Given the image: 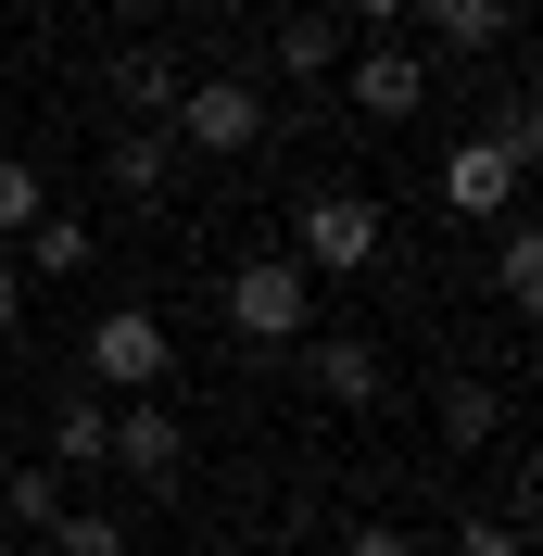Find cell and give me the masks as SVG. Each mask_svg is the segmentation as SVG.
<instances>
[{
	"instance_id": "cell-1",
	"label": "cell",
	"mask_w": 543,
	"mask_h": 556,
	"mask_svg": "<svg viewBox=\"0 0 543 556\" xmlns=\"http://www.w3.org/2000/svg\"><path fill=\"white\" fill-rule=\"evenodd\" d=\"M518 177H531V102H506L480 139L442 152V215H455V228H506V215H518Z\"/></svg>"
},
{
	"instance_id": "cell-2",
	"label": "cell",
	"mask_w": 543,
	"mask_h": 556,
	"mask_svg": "<svg viewBox=\"0 0 543 556\" xmlns=\"http://www.w3.org/2000/svg\"><path fill=\"white\" fill-rule=\"evenodd\" d=\"M379 241H392V215L367 190H304V215H291V266L304 278H367Z\"/></svg>"
},
{
	"instance_id": "cell-3",
	"label": "cell",
	"mask_w": 543,
	"mask_h": 556,
	"mask_svg": "<svg viewBox=\"0 0 543 556\" xmlns=\"http://www.w3.org/2000/svg\"><path fill=\"white\" fill-rule=\"evenodd\" d=\"M228 329L240 342H266V354H291L316 329V278L291 266V253H253V266H228Z\"/></svg>"
},
{
	"instance_id": "cell-4",
	"label": "cell",
	"mask_w": 543,
	"mask_h": 556,
	"mask_svg": "<svg viewBox=\"0 0 543 556\" xmlns=\"http://www.w3.org/2000/svg\"><path fill=\"white\" fill-rule=\"evenodd\" d=\"M165 139L228 165V152H253V139H266V89H253V76H190V89L165 102Z\"/></svg>"
},
{
	"instance_id": "cell-5",
	"label": "cell",
	"mask_w": 543,
	"mask_h": 556,
	"mask_svg": "<svg viewBox=\"0 0 543 556\" xmlns=\"http://www.w3.org/2000/svg\"><path fill=\"white\" fill-rule=\"evenodd\" d=\"M341 102L367 114V127H405V114L430 102V64H417L405 38H354V51H341Z\"/></svg>"
},
{
	"instance_id": "cell-6",
	"label": "cell",
	"mask_w": 543,
	"mask_h": 556,
	"mask_svg": "<svg viewBox=\"0 0 543 556\" xmlns=\"http://www.w3.org/2000/svg\"><path fill=\"white\" fill-rule=\"evenodd\" d=\"M165 367H177V342H165L152 304H114L102 329H89V380L102 392H165Z\"/></svg>"
},
{
	"instance_id": "cell-7",
	"label": "cell",
	"mask_w": 543,
	"mask_h": 556,
	"mask_svg": "<svg viewBox=\"0 0 543 556\" xmlns=\"http://www.w3.org/2000/svg\"><path fill=\"white\" fill-rule=\"evenodd\" d=\"M114 468H127L139 493H177V468H190V443H177V417H165V392H127V417H114Z\"/></svg>"
},
{
	"instance_id": "cell-8",
	"label": "cell",
	"mask_w": 543,
	"mask_h": 556,
	"mask_svg": "<svg viewBox=\"0 0 543 556\" xmlns=\"http://www.w3.org/2000/svg\"><path fill=\"white\" fill-rule=\"evenodd\" d=\"M291 354H304V380L329 392V405H379V392H392V367H379L367 342H341V329H304Z\"/></svg>"
},
{
	"instance_id": "cell-9",
	"label": "cell",
	"mask_w": 543,
	"mask_h": 556,
	"mask_svg": "<svg viewBox=\"0 0 543 556\" xmlns=\"http://www.w3.org/2000/svg\"><path fill=\"white\" fill-rule=\"evenodd\" d=\"M405 26L442 38V51H506V38H518V0H405Z\"/></svg>"
},
{
	"instance_id": "cell-10",
	"label": "cell",
	"mask_w": 543,
	"mask_h": 556,
	"mask_svg": "<svg viewBox=\"0 0 543 556\" xmlns=\"http://www.w3.org/2000/svg\"><path fill=\"white\" fill-rule=\"evenodd\" d=\"M102 177L127 190V203H165V177H177V139H165V127H127V139L102 152Z\"/></svg>"
},
{
	"instance_id": "cell-11",
	"label": "cell",
	"mask_w": 543,
	"mask_h": 556,
	"mask_svg": "<svg viewBox=\"0 0 543 556\" xmlns=\"http://www.w3.org/2000/svg\"><path fill=\"white\" fill-rule=\"evenodd\" d=\"M493 291H506L518 316L543 304V228H531V215H506V228H493Z\"/></svg>"
},
{
	"instance_id": "cell-12",
	"label": "cell",
	"mask_w": 543,
	"mask_h": 556,
	"mask_svg": "<svg viewBox=\"0 0 543 556\" xmlns=\"http://www.w3.org/2000/svg\"><path fill=\"white\" fill-rule=\"evenodd\" d=\"M0 519H13V531H51V519H64V468H51V455L0 468Z\"/></svg>"
},
{
	"instance_id": "cell-13",
	"label": "cell",
	"mask_w": 543,
	"mask_h": 556,
	"mask_svg": "<svg viewBox=\"0 0 543 556\" xmlns=\"http://www.w3.org/2000/svg\"><path fill=\"white\" fill-rule=\"evenodd\" d=\"M341 51H354L341 13H291V26H278V76H341Z\"/></svg>"
},
{
	"instance_id": "cell-14",
	"label": "cell",
	"mask_w": 543,
	"mask_h": 556,
	"mask_svg": "<svg viewBox=\"0 0 543 556\" xmlns=\"http://www.w3.org/2000/svg\"><path fill=\"white\" fill-rule=\"evenodd\" d=\"M102 443H114L102 392H64V405H51V455H64V468H102Z\"/></svg>"
},
{
	"instance_id": "cell-15",
	"label": "cell",
	"mask_w": 543,
	"mask_h": 556,
	"mask_svg": "<svg viewBox=\"0 0 543 556\" xmlns=\"http://www.w3.org/2000/svg\"><path fill=\"white\" fill-rule=\"evenodd\" d=\"M89 253H102V241H89V215H64V203H51V215L26 228V266H38V278H76Z\"/></svg>"
},
{
	"instance_id": "cell-16",
	"label": "cell",
	"mask_w": 543,
	"mask_h": 556,
	"mask_svg": "<svg viewBox=\"0 0 543 556\" xmlns=\"http://www.w3.org/2000/svg\"><path fill=\"white\" fill-rule=\"evenodd\" d=\"M114 102H139V114H165V102H177V64L152 51V38H127V51H114Z\"/></svg>"
},
{
	"instance_id": "cell-17",
	"label": "cell",
	"mask_w": 543,
	"mask_h": 556,
	"mask_svg": "<svg viewBox=\"0 0 543 556\" xmlns=\"http://www.w3.org/2000/svg\"><path fill=\"white\" fill-rule=\"evenodd\" d=\"M493 430H506V392H480V380L442 392V443H493Z\"/></svg>"
},
{
	"instance_id": "cell-18",
	"label": "cell",
	"mask_w": 543,
	"mask_h": 556,
	"mask_svg": "<svg viewBox=\"0 0 543 556\" xmlns=\"http://www.w3.org/2000/svg\"><path fill=\"white\" fill-rule=\"evenodd\" d=\"M38 215H51V190H38V165H26V152H0V241H26Z\"/></svg>"
},
{
	"instance_id": "cell-19",
	"label": "cell",
	"mask_w": 543,
	"mask_h": 556,
	"mask_svg": "<svg viewBox=\"0 0 543 556\" xmlns=\"http://www.w3.org/2000/svg\"><path fill=\"white\" fill-rule=\"evenodd\" d=\"M51 544H64V556H127V519H102V506H64V519H51Z\"/></svg>"
},
{
	"instance_id": "cell-20",
	"label": "cell",
	"mask_w": 543,
	"mask_h": 556,
	"mask_svg": "<svg viewBox=\"0 0 543 556\" xmlns=\"http://www.w3.org/2000/svg\"><path fill=\"white\" fill-rule=\"evenodd\" d=\"M341 556H430V544H417L405 519H354V531H341Z\"/></svg>"
},
{
	"instance_id": "cell-21",
	"label": "cell",
	"mask_w": 543,
	"mask_h": 556,
	"mask_svg": "<svg viewBox=\"0 0 543 556\" xmlns=\"http://www.w3.org/2000/svg\"><path fill=\"white\" fill-rule=\"evenodd\" d=\"M518 544H531L518 519H455V544H442V556H518Z\"/></svg>"
},
{
	"instance_id": "cell-22",
	"label": "cell",
	"mask_w": 543,
	"mask_h": 556,
	"mask_svg": "<svg viewBox=\"0 0 543 556\" xmlns=\"http://www.w3.org/2000/svg\"><path fill=\"white\" fill-rule=\"evenodd\" d=\"M405 26V0H341V38H392Z\"/></svg>"
},
{
	"instance_id": "cell-23",
	"label": "cell",
	"mask_w": 543,
	"mask_h": 556,
	"mask_svg": "<svg viewBox=\"0 0 543 556\" xmlns=\"http://www.w3.org/2000/svg\"><path fill=\"white\" fill-rule=\"evenodd\" d=\"M0 342H13V266H0Z\"/></svg>"
},
{
	"instance_id": "cell-24",
	"label": "cell",
	"mask_w": 543,
	"mask_h": 556,
	"mask_svg": "<svg viewBox=\"0 0 543 556\" xmlns=\"http://www.w3.org/2000/svg\"><path fill=\"white\" fill-rule=\"evenodd\" d=\"M0 13H51V0H0Z\"/></svg>"
},
{
	"instance_id": "cell-25",
	"label": "cell",
	"mask_w": 543,
	"mask_h": 556,
	"mask_svg": "<svg viewBox=\"0 0 543 556\" xmlns=\"http://www.w3.org/2000/svg\"><path fill=\"white\" fill-rule=\"evenodd\" d=\"M203 13H240V0H203Z\"/></svg>"
}]
</instances>
